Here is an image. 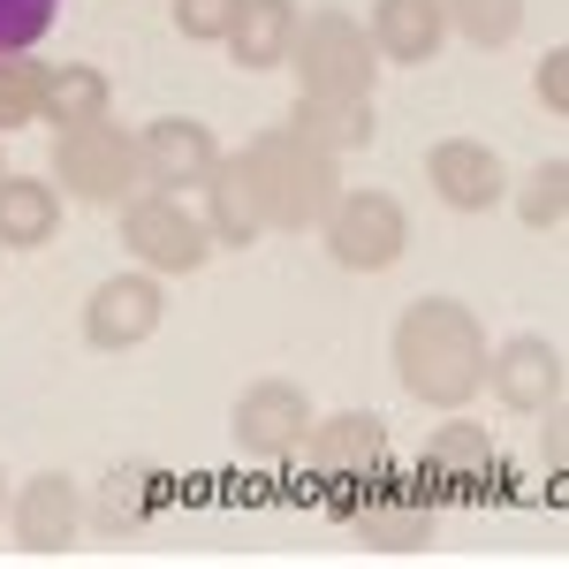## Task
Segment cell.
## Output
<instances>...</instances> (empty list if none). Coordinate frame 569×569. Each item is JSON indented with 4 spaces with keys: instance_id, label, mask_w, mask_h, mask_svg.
I'll list each match as a JSON object with an SVG mask.
<instances>
[{
    "instance_id": "52a82bcc",
    "label": "cell",
    "mask_w": 569,
    "mask_h": 569,
    "mask_svg": "<svg viewBox=\"0 0 569 569\" xmlns=\"http://www.w3.org/2000/svg\"><path fill=\"white\" fill-rule=\"evenodd\" d=\"M305 426H311V395L297 380H281V372L251 380L236 395V418H228V433H236V448L251 463H289L305 448Z\"/></svg>"
},
{
    "instance_id": "d4e9b609",
    "label": "cell",
    "mask_w": 569,
    "mask_h": 569,
    "mask_svg": "<svg viewBox=\"0 0 569 569\" xmlns=\"http://www.w3.org/2000/svg\"><path fill=\"white\" fill-rule=\"evenodd\" d=\"M39 99H46V61L0 53V130H23V122H39Z\"/></svg>"
},
{
    "instance_id": "f1b7e54d",
    "label": "cell",
    "mask_w": 569,
    "mask_h": 569,
    "mask_svg": "<svg viewBox=\"0 0 569 569\" xmlns=\"http://www.w3.org/2000/svg\"><path fill=\"white\" fill-rule=\"evenodd\" d=\"M0 509H8V479H0Z\"/></svg>"
},
{
    "instance_id": "ba28073f",
    "label": "cell",
    "mask_w": 569,
    "mask_h": 569,
    "mask_svg": "<svg viewBox=\"0 0 569 569\" xmlns=\"http://www.w3.org/2000/svg\"><path fill=\"white\" fill-rule=\"evenodd\" d=\"M305 471L319 486H372L388 471V426L372 410H335V418H311L305 426Z\"/></svg>"
},
{
    "instance_id": "6da1fadb",
    "label": "cell",
    "mask_w": 569,
    "mask_h": 569,
    "mask_svg": "<svg viewBox=\"0 0 569 569\" xmlns=\"http://www.w3.org/2000/svg\"><path fill=\"white\" fill-rule=\"evenodd\" d=\"M395 380L433 402V410H463L486 388V327L463 297H418L395 319Z\"/></svg>"
},
{
    "instance_id": "ac0fdd59",
    "label": "cell",
    "mask_w": 569,
    "mask_h": 569,
    "mask_svg": "<svg viewBox=\"0 0 569 569\" xmlns=\"http://www.w3.org/2000/svg\"><path fill=\"white\" fill-rule=\"evenodd\" d=\"M61 236V190L39 176H0V251H46Z\"/></svg>"
},
{
    "instance_id": "44dd1931",
    "label": "cell",
    "mask_w": 569,
    "mask_h": 569,
    "mask_svg": "<svg viewBox=\"0 0 569 569\" xmlns=\"http://www.w3.org/2000/svg\"><path fill=\"white\" fill-rule=\"evenodd\" d=\"M289 39H297V0H243V16L228 23L220 46L236 53V69H281Z\"/></svg>"
},
{
    "instance_id": "7c38bea8",
    "label": "cell",
    "mask_w": 569,
    "mask_h": 569,
    "mask_svg": "<svg viewBox=\"0 0 569 569\" xmlns=\"http://www.w3.org/2000/svg\"><path fill=\"white\" fill-rule=\"evenodd\" d=\"M418 479L456 493V501H479V493H501L509 471H501V448H493L486 426H440L418 456Z\"/></svg>"
},
{
    "instance_id": "f546056e",
    "label": "cell",
    "mask_w": 569,
    "mask_h": 569,
    "mask_svg": "<svg viewBox=\"0 0 569 569\" xmlns=\"http://www.w3.org/2000/svg\"><path fill=\"white\" fill-rule=\"evenodd\" d=\"M0 176H8V168H0Z\"/></svg>"
},
{
    "instance_id": "d6986e66",
    "label": "cell",
    "mask_w": 569,
    "mask_h": 569,
    "mask_svg": "<svg viewBox=\"0 0 569 569\" xmlns=\"http://www.w3.org/2000/svg\"><path fill=\"white\" fill-rule=\"evenodd\" d=\"M342 525L372 547V555H426L440 531V509L433 501H357Z\"/></svg>"
},
{
    "instance_id": "e0dca14e",
    "label": "cell",
    "mask_w": 569,
    "mask_h": 569,
    "mask_svg": "<svg viewBox=\"0 0 569 569\" xmlns=\"http://www.w3.org/2000/svg\"><path fill=\"white\" fill-rule=\"evenodd\" d=\"M206 190V228H213V243H228V251H243V243H259L266 236V220H259V198H251V176H243V160L236 152H220L213 160V176L198 182Z\"/></svg>"
},
{
    "instance_id": "ffe728a7",
    "label": "cell",
    "mask_w": 569,
    "mask_h": 569,
    "mask_svg": "<svg viewBox=\"0 0 569 569\" xmlns=\"http://www.w3.org/2000/svg\"><path fill=\"white\" fill-rule=\"evenodd\" d=\"M289 130L305 137V144H319V152H335V160H342V152H365L380 122H372V99H305V91H297Z\"/></svg>"
},
{
    "instance_id": "3957f363",
    "label": "cell",
    "mask_w": 569,
    "mask_h": 569,
    "mask_svg": "<svg viewBox=\"0 0 569 569\" xmlns=\"http://www.w3.org/2000/svg\"><path fill=\"white\" fill-rule=\"evenodd\" d=\"M289 69H297V91L305 99H372V84H380V53L365 39V23L342 16V8L297 16Z\"/></svg>"
},
{
    "instance_id": "8992f818",
    "label": "cell",
    "mask_w": 569,
    "mask_h": 569,
    "mask_svg": "<svg viewBox=\"0 0 569 569\" xmlns=\"http://www.w3.org/2000/svg\"><path fill=\"white\" fill-rule=\"evenodd\" d=\"M122 243L144 259V273H198L220 251L213 228L190 213L176 190H137L130 206H122Z\"/></svg>"
},
{
    "instance_id": "cb8c5ba5",
    "label": "cell",
    "mask_w": 569,
    "mask_h": 569,
    "mask_svg": "<svg viewBox=\"0 0 569 569\" xmlns=\"http://www.w3.org/2000/svg\"><path fill=\"white\" fill-rule=\"evenodd\" d=\"M448 31H463L471 46H509L525 31V0H440Z\"/></svg>"
},
{
    "instance_id": "5b68a950",
    "label": "cell",
    "mask_w": 569,
    "mask_h": 569,
    "mask_svg": "<svg viewBox=\"0 0 569 569\" xmlns=\"http://www.w3.org/2000/svg\"><path fill=\"white\" fill-rule=\"evenodd\" d=\"M319 236H327V259L335 266L388 273L410 251V213H402V198H388V190H342L327 206V220H319Z\"/></svg>"
},
{
    "instance_id": "603a6c76",
    "label": "cell",
    "mask_w": 569,
    "mask_h": 569,
    "mask_svg": "<svg viewBox=\"0 0 569 569\" xmlns=\"http://www.w3.org/2000/svg\"><path fill=\"white\" fill-rule=\"evenodd\" d=\"M517 220L539 228V236H555V228L569 220V160L562 152H547V160L517 182Z\"/></svg>"
},
{
    "instance_id": "277c9868",
    "label": "cell",
    "mask_w": 569,
    "mask_h": 569,
    "mask_svg": "<svg viewBox=\"0 0 569 569\" xmlns=\"http://www.w3.org/2000/svg\"><path fill=\"white\" fill-rule=\"evenodd\" d=\"M53 176L84 206H130L144 190V152L130 130L114 122H84V130H53Z\"/></svg>"
},
{
    "instance_id": "30bf717a",
    "label": "cell",
    "mask_w": 569,
    "mask_h": 569,
    "mask_svg": "<svg viewBox=\"0 0 569 569\" xmlns=\"http://www.w3.org/2000/svg\"><path fill=\"white\" fill-rule=\"evenodd\" d=\"M8 531H16L23 555H61V547H77V531H84V493H77V479H69V471L23 479L8 493Z\"/></svg>"
},
{
    "instance_id": "4fadbf2b",
    "label": "cell",
    "mask_w": 569,
    "mask_h": 569,
    "mask_svg": "<svg viewBox=\"0 0 569 569\" xmlns=\"http://www.w3.org/2000/svg\"><path fill=\"white\" fill-rule=\"evenodd\" d=\"M426 182H433L440 206H456V213H486V206L509 198V168L479 137H440L433 152H426Z\"/></svg>"
},
{
    "instance_id": "7a4b0ae2",
    "label": "cell",
    "mask_w": 569,
    "mask_h": 569,
    "mask_svg": "<svg viewBox=\"0 0 569 569\" xmlns=\"http://www.w3.org/2000/svg\"><path fill=\"white\" fill-rule=\"evenodd\" d=\"M243 176H251V198H259V220L273 236H305L327 220V206L342 198V176H335V152H319L289 122L243 137Z\"/></svg>"
},
{
    "instance_id": "83f0119b",
    "label": "cell",
    "mask_w": 569,
    "mask_h": 569,
    "mask_svg": "<svg viewBox=\"0 0 569 569\" xmlns=\"http://www.w3.org/2000/svg\"><path fill=\"white\" fill-rule=\"evenodd\" d=\"M539 99H547V114H569V46L539 61Z\"/></svg>"
},
{
    "instance_id": "9c48e42d",
    "label": "cell",
    "mask_w": 569,
    "mask_h": 569,
    "mask_svg": "<svg viewBox=\"0 0 569 569\" xmlns=\"http://www.w3.org/2000/svg\"><path fill=\"white\" fill-rule=\"evenodd\" d=\"M486 388L501 395L509 410H525V418H555L562 410V388H569V365H562V342H547V335H509L501 350H486Z\"/></svg>"
},
{
    "instance_id": "9a60e30c",
    "label": "cell",
    "mask_w": 569,
    "mask_h": 569,
    "mask_svg": "<svg viewBox=\"0 0 569 569\" xmlns=\"http://www.w3.org/2000/svg\"><path fill=\"white\" fill-rule=\"evenodd\" d=\"M365 39L380 61H402V69H426L448 39V8L440 0H372V23Z\"/></svg>"
},
{
    "instance_id": "4316f807",
    "label": "cell",
    "mask_w": 569,
    "mask_h": 569,
    "mask_svg": "<svg viewBox=\"0 0 569 569\" xmlns=\"http://www.w3.org/2000/svg\"><path fill=\"white\" fill-rule=\"evenodd\" d=\"M236 16H243V0H176V31L190 46H220Z\"/></svg>"
},
{
    "instance_id": "7402d4cb",
    "label": "cell",
    "mask_w": 569,
    "mask_h": 569,
    "mask_svg": "<svg viewBox=\"0 0 569 569\" xmlns=\"http://www.w3.org/2000/svg\"><path fill=\"white\" fill-rule=\"evenodd\" d=\"M107 107H114V84H107L99 69H84V61L46 69L39 122H53V130H84V122H107Z\"/></svg>"
},
{
    "instance_id": "5bb4252c",
    "label": "cell",
    "mask_w": 569,
    "mask_h": 569,
    "mask_svg": "<svg viewBox=\"0 0 569 569\" xmlns=\"http://www.w3.org/2000/svg\"><path fill=\"white\" fill-rule=\"evenodd\" d=\"M137 152H144V190H190V182H206L213 176V160H220V144L206 122H190V114H160L152 130L137 137Z\"/></svg>"
},
{
    "instance_id": "8fae6325",
    "label": "cell",
    "mask_w": 569,
    "mask_h": 569,
    "mask_svg": "<svg viewBox=\"0 0 569 569\" xmlns=\"http://www.w3.org/2000/svg\"><path fill=\"white\" fill-rule=\"evenodd\" d=\"M160 319H168L160 273H107L84 305V342L91 350H137Z\"/></svg>"
},
{
    "instance_id": "484cf974",
    "label": "cell",
    "mask_w": 569,
    "mask_h": 569,
    "mask_svg": "<svg viewBox=\"0 0 569 569\" xmlns=\"http://www.w3.org/2000/svg\"><path fill=\"white\" fill-rule=\"evenodd\" d=\"M61 0H0V53H31L53 31Z\"/></svg>"
},
{
    "instance_id": "2e32d148",
    "label": "cell",
    "mask_w": 569,
    "mask_h": 569,
    "mask_svg": "<svg viewBox=\"0 0 569 569\" xmlns=\"http://www.w3.org/2000/svg\"><path fill=\"white\" fill-rule=\"evenodd\" d=\"M160 509H168V471H152V463H114V471L99 479L91 525L107 531V539H130V531H144Z\"/></svg>"
}]
</instances>
